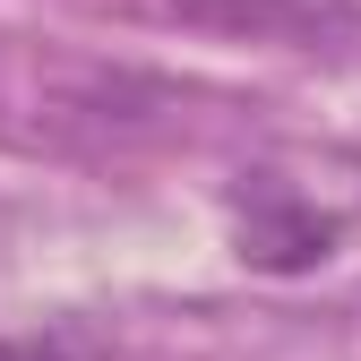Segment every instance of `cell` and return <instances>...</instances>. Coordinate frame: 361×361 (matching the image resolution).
<instances>
[{"label":"cell","instance_id":"2","mask_svg":"<svg viewBox=\"0 0 361 361\" xmlns=\"http://www.w3.org/2000/svg\"><path fill=\"white\" fill-rule=\"evenodd\" d=\"M327 250H336V215L301 207V198H284V190H258V198L241 207V258H250V267L293 276V267H319Z\"/></svg>","mask_w":361,"mask_h":361},{"label":"cell","instance_id":"1","mask_svg":"<svg viewBox=\"0 0 361 361\" xmlns=\"http://www.w3.org/2000/svg\"><path fill=\"white\" fill-rule=\"evenodd\" d=\"M164 9L215 43H336V35H353L344 0H164Z\"/></svg>","mask_w":361,"mask_h":361},{"label":"cell","instance_id":"3","mask_svg":"<svg viewBox=\"0 0 361 361\" xmlns=\"http://www.w3.org/2000/svg\"><path fill=\"white\" fill-rule=\"evenodd\" d=\"M0 361H78L61 336H0Z\"/></svg>","mask_w":361,"mask_h":361}]
</instances>
